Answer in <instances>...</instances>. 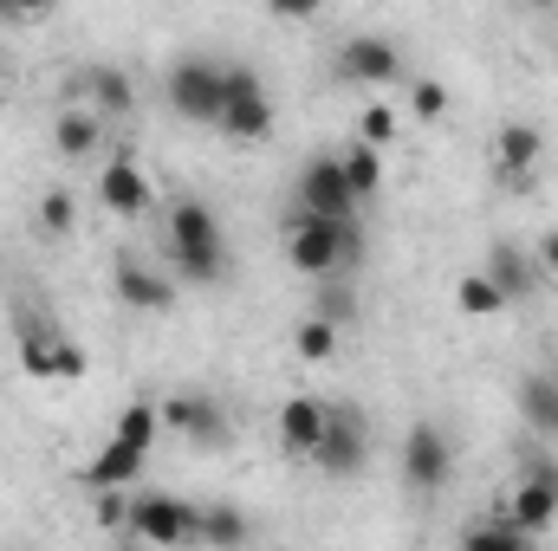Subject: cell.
<instances>
[{
    "label": "cell",
    "mask_w": 558,
    "mask_h": 551,
    "mask_svg": "<svg viewBox=\"0 0 558 551\" xmlns=\"http://www.w3.org/2000/svg\"><path fill=\"white\" fill-rule=\"evenodd\" d=\"M162 415V428H175V434H189V441H202V448H215V441H228V415L215 396H195V390H182V396H162L156 403Z\"/></svg>",
    "instance_id": "30bf717a"
},
{
    "label": "cell",
    "mask_w": 558,
    "mask_h": 551,
    "mask_svg": "<svg viewBox=\"0 0 558 551\" xmlns=\"http://www.w3.org/2000/svg\"><path fill=\"white\" fill-rule=\"evenodd\" d=\"M131 532L162 551L202 546V506L182 493H143V500H131Z\"/></svg>",
    "instance_id": "5b68a950"
},
{
    "label": "cell",
    "mask_w": 558,
    "mask_h": 551,
    "mask_svg": "<svg viewBox=\"0 0 558 551\" xmlns=\"http://www.w3.org/2000/svg\"><path fill=\"white\" fill-rule=\"evenodd\" d=\"M441 111H448V85L422 78V85H416V118H441Z\"/></svg>",
    "instance_id": "f546056e"
},
{
    "label": "cell",
    "mask_w": 558,
    "mask_h": 551,
    "mask_svg": "<svg viewBox=\"0 0 558 551\" xmlns=\"http://www.w3.org/2000/svg\"><path fill=\"white\" fill-rule=\"evenodd\" d=\"M520 415H526L539 434L558 441V377H526V383H520Z\"/></svg>",
    "instance_id": "ffe728a7"
},
{
    "label": "cell",
    "mask_w": 558,
    "mask_h": 551,
    "mask_svg": "<svg viewBox=\"0 0 558 551\" xmlns=\"http://www.w3.org/2000/svg\"><path fill=\"white\" fill-rule=\"evenodd\" d=\"M111 292L124 298V311H149V318H162V311L175 305V285L156 273L149 260H131V254L118 260V273H111Z\"/></svg>",
    "instance_id": "8fae6325"
},
{
    "label": "cell",
    "mask_w": 558,
    "mask_h": 551,
    "mask_svg": "<svg viewBox=\"0 0 558 551\" xmlns=\"http://www.w3.org/2000/svg\"><path fill=\"white\" fill-rule=\"evenodd\" d=\"M454 305L468 311V318H494V311H507V298H500V285L487 273H468L461 285H454Z\"/></svg>",
    "instance_id": "cb8c5ba5"
},
{
    "label": "cell",
    "mask_w": 558,
    "mask_h": 551,
    "mask_svg": "<svg viewBox=\"0 0 558 551\" xmlns=\"http://www.w3.org/2000/svg\"><path fill=\"white\" fill-rule=\"evenodd\" d=\"M143 461H149V454L124 448V441H105V448H98V454L78 467V480H85L92 493H124V487H131V480L143 474Z\"/></svg>",
    "instance_id": "5bb4252c"
},
{
    "label": "cell",
    "mask_w": 558,
    "mask_h": 551,
    "mask_svg": "<svg viewBox=\"0 0 558 551\" xmlns=\"http://www.w3.org/2000/svg\"><path fill=\"white\" fill-rule=\"evenodd\" d=\"M98 201H105L111 215L137 221V215H149L156 188H149V175H143L137 162H131V156H111V162H105V175H98Z\"/></svg>",
    "instance_id": "7c38bea8"
},
{
    "label": "cell",
    "mask_w": 558,
    "mask_h": 551,
    "mask_svg": "<svg viewBox=\"0 0 558 551\" xmlns=\"http://www.w3.org/2000/svg\"><path fill=\"white\" fill-rule=\"evenodd\" d=\"M448 474H454V441L428 415L410 421V434H403V480H410V493H441Z\"/></svg>",
    "instance_id": "52a82bcc"
},
{
    "label": "cell",
    "mask_w": 558,
    "mask_h": 551,
    "mask_svg": "<svg viewBox=\"0 0 558 551\" xmlns=\"http://www.w3.org/2000/svg\"><path fill=\"white\" fill-rule=\"evenodd\" d=\"M221 72L228 65H215V59H175L169 65V105H175V118L215 124L221 118Z\"/></svg>",
    "instance_id": "ba28073f"
},
{
    "label": "cell",
    "mask_w": 558,
    "mask_h": 551,
    "mask_svg": "<svg viewBox=\"0 0 558 551\" xmlns=\"http://www.w3.org/2000/svg\"><path fill=\"white\" fill-rule=\"evenodd\" d=\"M325 409H331V403H318V396H286V403H279V441H286L292 454H312L318 434H325Z\"/></svg>",
    "instance_id": "9a60e30c"
},
{
    "label": "cell",
    "mask_w": 558,
    "mask_h": 551,
    "mask_svg": "<svg viewBox=\"0 0 558 551\" xmlns=\"http://www.w3.org/2000/svg\"><path fill=\"white\" fill-rule=\"evenodd\" d=\"M52 351H59V338L26 331V338H20V364H26V377H52Z\"/></svg>",
    "instance_id": "83f0119b"
},
{
    "label": "cell",
    "mask_w": 558,
    "mask_h": 551,
    "mask_svg": "<svg viewBox=\"0 0 558 551\" xmlns=\"http://www.w3.org/2000/svg\"><path fill=\"white\" fill-rule=\"evenodd\" d=\"M331 351H338V325H325V318H305V325H299V357H305V364H325Z\"/></svg>",
    "instance_id": "484cf974"
},
{
    "label": "cell",
    "mask_w": 558,
    "mask_h": 551,
    "mask_svg": "<svg viewBox=\"0 0 558 551\" xmlns=\"http://www.w3.org/2000/svg\"><path fill=\"white\" fill-rule=\"evenodd\" d=\"M539 267H546V273H558V228L539 241Z\"/></svg>",
    "instance_id": "836d02e7"
},
{
    "label": "cell",
    "mask_w": 558,
    "mask_h": 551,
    "mask_svg": "<svg viewBox=\"0 0 558 551\" xmlns=\"http://www.w3.org/2000/svg\"><path fill=\"white\" fill-rule=\"evenodd\" d=\"M533 273H539V267H533L520 247H507V241L487 254V279L500 285V298H526V292H533Z\"/></svg>",
    "instance_id": "ac0fdd59"
},
{
    "label": "cell",
    "mask_w": 558,
    "mask_h": 551,
    "mask_svg": "<svg viewBox=\"0 0 558 551\" xmlns=\"http://www.w3.org/2000/svg\"><path fill=\"white\" fill-rule=\"evenodd\" d=\"M98 526H111V532L131 526V500L124 493H98Z\"/></svg>",
    "instance_id": "4dcf8cb0"
},
{
    "label": "cell",
    "mask_w": 558,
    "mask_h": 551,
    "mask_svg": "<svg viewBox=\"0 0 558 551\" xmlns=\"http://www.w3.org/2000/svg\"><path fill=\"white\" fill-rule=\"evenodd\" d=\"M318 474H331V480H357L364 474V461H371V421L351 409V403H331L325 409V434H318V448L305 454Z\"/></svg>",
    "instance_id": "3957f363"
},
{
    "label": "cell",
    "mask_w": 558,
    "mask_h": 551,
    "mask_svg": "<svg viewBox=\"0 0 558 551\" xmlns=\"http://www.w3.org/2000/svg\"><path fill=\"white\" fill-rule=\"evenodd\" d=\"M299 215H312V221H357V195H351V182H344V169H338V149H318L305 169H299V201H292Z\"/></svg>",
    "instance_id": "8992f818"
},
{
    "label": "cell",
    "mask_w": 558,
    "mask_h": 551,
    "mask_svg": "<svg viewBox=\"0 0 558 551\" xmlns=\"http://www.w3.org/2000/svg\"><path fill=\"white\" fill-rule=\"evenodd\" d=\"M312 318H325V325H344V318H351V292H325Z\"/></svg>",
    "instance_id": "d6a6232c"
},
{
    "label": "cell",
    "mask_w": 558,
    "mask_h": 551,
    "mask_svg": "<svg viewBox=\"0 0 558 551\" xmlns=\"http://www.w3.org/2000/svg\"><path fill=\"white\" fill-rule=\"evenodd\" d=\"M39 228L46 234H72V195L65 188H46L39 195Z\"/></svg>",
    "instance_id": "f1b7e54d"
},
{
    "label": "cell",
    "mask_w": 558,
    "mask_h": 551,
    "mask_svg": "<svg viewBox=\"0 0 558 551\" xmlns=\"http://www.w3.org/2000/svg\"><path fill=\"white\" fill-rule=\"evenodd\" d=\"M52 377H85V351L59 338V351H52Z\"/></svg>",
    "instance_id": "1f68e13d"
},
{
    "label": "cell",
    "mask_w": 558,
    "mask_h": 551,
    "mask_svg": "<svg viewBox=\"0 0 558 551\" xmlns=\"http://www.w3.org/2000/svg\"><path fill=\"white\" fill-rule=\"evenodd\" d=\"M52 143H59V156H72V162H78V156H92V149H98V118H92V111H78V105H72V111H59Z\"/></svg>",
    "instance_id": "44dd1931"
},
{
    "label": "cell",
    "mask_w": 558,
    "mask_h": 551,
    "mask_svg": "<svg viewBox=\"0 0 558 551\" xmlns=\"http://www.w3.org/2000/svg\"><path fill=\"white\" fill-rule=\"evenodd\" d=\"M357 143H371V149H390V143H397V111H390V105H371V111L357 118Z\"/></svg>",
    "instance_id": "4316f807"
},
{
    "label": "cell",
    "mask_w": 558,
    "mask_h": 551,
    "mask_svg": "<svg viewBox=\"0 0 558 551\" xmlns=\"http://www.w3.org/2000/svg\"><path fill=\"white\" fill-rule=\"evenodd\" d=\"M156 428H162V415H156V403H124V415H118V428H111V441H124V448H137V454H149Z\"/></svg>",
    "instance_id": "603a6c76"
},
{
    "label": "cell",
    "mask_w": 558,
    "mask_h": 551,
    "mask_svg": "<svg viewBox=\"0 0 558 551\" xmlns=\"http://www.w3.org/2000/svg\"><path fill=\"white\" fill-rule=\"evenodd\" d=\"M169 260H175V279H189V285H215L228 273V241H221V221L208 201L169 208Z\"/></svg>",
    "instance_id": "6da1fadb"
},
{
    "label": "cell",
    "mask_w": 558,
    "mask_h": 551,
    "mask_svg": "<svg viewBox=\"0 0 558 551\" xmlns=\"http://www.w3.org/2000/svg\"><path fill=\"white\" fill-rule=\"evenodd\" d=\"M500 519H507L513 532H526V539L553 526V519H558V467H553V461H533V467H526V480L507 493Z\"/></svg>",
    "instance_id": "9c48e42d"
},
{
    "label": "cell",
    "mask_w": 558,
    "mask_h": 551,
    "mask_svg": "<svg viewBox=\"0 0 558 551\" xmlns=\"http://www.w3.org/2000/svg\"><path fill=\"white\" fill-rule=\"evenodd\" d=\"M338 169H344V182H351L357 208L384 188V149H371V143H344V149H338Z\"/></svg>",
    "instance_id": "e0dca14e"
},
{
    "label": "cell",
    "mask_w": 558,
    "mask_h": 551,
    "mask_svg": "<svg viewBox=\"0 0 558 551\" xmlns=\"http://www.w3.org/2000/svg\"><path fill=\"white\" fill-rule=\"evenodd\" d=\"M247 532H254V526H247V513H241V506H228V500H221V506H202V546L241 551V546H247Z\"/></svg>",
    "instance_id": "d6986e66"
},
{
    "label": "cell",
    "mask_w": 558,
    "mask_h": 551,
    "mask_svg": "<svg viewBox=\"0 0 558 551\" xmlns=\"http://www.w3.org/2000/svg\"><path fill=\"white\" fill-rule=\"evenodd\" d=\"M78 85L98 98V111H131V105H137V91H131V78H124L118 65H92Z\"/></svg>",
    "instance_id": "7402d4cb"
},
{
    "label": "cell",
    "mask_w": 558,
    "mask_h": 551,
    "mask_svg": "<svg viewBox=\"0 0 558 551\" xmlns=\"http://www.w3.org/2000/svg\"><path fill=\"white\" fill-rule=\"evenodd\" d=\"M286 254L305 279H331L357 260V221H312V215H286Z\"/></svg>",
    "instance_id": "7a4b0ae2"
},
{
    "label": "cell",
    "mask_w": 558,
    "mask_h": 551,
    "mask_svg": "<svg viewBox=\"0 0 558 551\" xmlns=\"http://www.w3.org/2000/svg\"><path fill=\"white\" fill-rule=\"evenodd\" d=\"M461 551H533V539H526V532H513L507 519H487V526H468Z\"/></svg>",
    "instance_id": "d4e9b609"
},
{
    "label": "cell",
    "mask_w": 558,
    "mask_h": 551,
    "mask_svg": "<svg viewBox=\"0 0 558 551\" xmlns=\"http://www.w3.org/2000/svg\"><path fill=\"white\" fill-rule=\"evenodd\" d=\"M344 72L357 85H397L403 78V52L390 39H377V33H357V39H344Z\"/></svg>",
    "instance_id": "4fadbf2b"
},
{
    "label": "cell",
    "mask_w": 558,
    "mask_h": 551,
    "mask_svg": "<svg viewBox=\"0 0 558 551\" xmlns=\"http://www.w3.org/2000/svg\"><path fill=\"white\" fill-rule=\"evenodd\" d=\"M215 124L234 143H260L274 131V98H267V85H260L254 65H228L221 72V118Z\"/></svg>",
    "instance_id": "277c9868"
},
{
    "label": "cell",
    "mask_w": 558,
    "mask_h": 551,
    "mask_svg": "<svg viewBox=\"0 0 558 551\" xmlns=\"http://www.w3.org/2000/svg\"><path fill=\"white\" fill-rule=\"evenodd\" d=\"M494 156H500V169L520 182V175H533V169H539V156H546V131H539V124H500Z\"/></svg>",
    "instance_id": "2e32d148"
}]
</instances>
